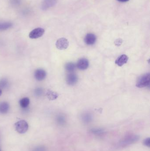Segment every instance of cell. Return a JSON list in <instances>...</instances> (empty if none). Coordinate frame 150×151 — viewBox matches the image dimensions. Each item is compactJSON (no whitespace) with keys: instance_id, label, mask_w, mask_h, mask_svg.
Segmentation results:
<instances>
[{"instance_id":"cell-17","label":"cell","mask_w":150,"mask_h":151,"mask_svg":"<svg viewBox=\"0 0 150 151\" xmlns=\"http://www.w3.org/2000/svg\"><path fill=\"white\" fill-rule=\"evenodd\" d=\"M12 26V24L10 23H0V30H5L9 29Z\"/></svg>"},{"instance_id":"cell-12","label":"cell","mask_w":150,"mask_h":151,"mask_svg":"<svg viewBox=\"0 0 150 151\" xmlns=\"http://www.w3.org/2000/svg\"><path fill=\"white\" fill-rule=\"evenodd\" d=\"M46 95L48 99L50 100H55L59 96V95L57 93L51 90H49L47 91L46 93Z\"/></svg>"},{"instance_id":"cell-18","label":"cell","mask_w":150,"mask_h":151,"mask_svg":"<svg viewBox=\"0 0 150 151\" xmlns=\"http://www.w3.org/2000/svg\"><path fill=\"white\" fill-rule=\"evenodd\" d=\"M9 86V82L5 79H2L0 80V87L2 88H6Z\"/></svg>"},{"instance_id":"cell-13","label":"cell","mask_w":150,"mask_h":151,"mask_svg":"<svg viewBox=\"0 0 150 151\" xmlns=\"http://www.w3.org/2000/svg\"><path fill=\"white\" fill-rule=\"evenodd\" d=\"M30 104V99L27 97H24L20 100V104L21 107L26 109L28 107Z\"/></svg>"},{"instance_id":"cell-20","label":"cell","mask_w":150,"mask_h":151,"mask_svg":"<svg viewBox=\"0 0 150 151\" xmlns=\"http://www.w3.org/2000/svg\"><path fill=\"white\" fill-rule=\"evenodd\" d=\"M32 151H46V148L42 146H39L34 148Z\"/></svg>"},{"instance_id":"cell-24","label":"cell","mask_w":150,"mask_h":151,"mask_svg":"<svg viewBox=\"0 0 150 151\" xmlns=\"http://www.w3.org/2000/svg\"><path fill=\"white\" fill-rule=\"evenodd\" d=\"M116 1L120 2H126L129 1L130 0H116Z\"/></svg>"},{"instance_id":"cell-4","label":"cell","mask_w":150,"mask_h":151,"mask_svg":"<svg viewBox=\"0 0 150 151\" xmlns=\"http://www.w3.org/2000/svg\"><path fill=\"white\" fill-rule=\"evenodd\" d=\"M45 30L42 28H38L34 29L30 33L29 36L32 39H36L42 36L45 33Z\"/></svg>"},{"instance_id":"cell-15","label":"cell","mask_w":150,"mask_h":151,"mask_svg":"<svg viewBox=\"0 0 150 151\" xmlns=\"http://www.w3.org/2000/svg\"><path fill=\"white\" fill-rule=\"evenodd\" d=\"M90 131L91 133L97 136H101L105 134V131L100 128H93Z\"/></svg>"},{"instance_id":"cell-25","label":"cell","mask_w":150,"mask_h":151,"mask_svg":"<svg viewBox=\"0 0 150 151\" xmlns=\"http://www.w3.org/2000/svg\"><path fill=\"white\" fill-rule=\"evenodd\" d=\"M2 94V91L1 89H0V96H1Z\"/></svg>"},{"instance_id":"cell-9","label":"cell","mask_w":150,"mask_h":151,"mask_svg":"<svg viewBox=\"0 0 150 151\" xmlns=\"http://www.w3.org/2000/svg\"><path fill=\"white\" fill-rule=\"evenodd\" d=\"M78 81V76L74 73H70L66 77V82L70 85H74L77 83Z\"/></svg>"},{"instance_id":"cell-16","label":"cell","mask_w":150,"mask_h":151,"mask_svg":"<svg viewBox=\"0 0 150 151\" xmlns=\"http://www.w3.org/2000/svg\"><path fill=\"white\" fill-rule=\"evenodd\" d=\"M82 119L84 123H90L92 120V116L90 114H85L82 117Z\"/></svg>"},{"instance_id":"cell-8","label":"cell","mask_w":150,"mask_h":151,"mask_svg":"<svg viewBox=\"0 0 150 151\" xmlns=\"http://www.w3.org/2000/svg\"><path fill=\"white\" fill-rule=\"evenodd\" d=\"M97 38L95 34L93 33H88L86 35L84 41L87 45H92L95 43Z\"/></svg>"},{"instance_id":"cell-19","label":"cell","mask_w":150,"mask_h":151,"mask_svg":"<svg viewBox=\"0 0 150 151\" xmlns=\"http://www.w3.org/2000/svg\"><path fill=\"white\" fill-rule=\"evenodd\" d=\"M57 122L61 126L64 125L66 123V119L63 116H59L57 118Z\"/></svg>"},{"instance_id":"cell-14","label":"cell","mask_w":150,"mask_h":151,"mask_svg":"<svg viewBox=\"0 0 150 151\" xmlns=\"http://www.w3.org/2000/svg\"><path fill=\"white\" fill-rule=\"evenodd\" d=\"M66 70L67 72H69L70 73L73 72L76 68V66L74 63L72 62H69L66 64L65 66Z\"/></svg>"},{"instance_id":"cell-1","label":"cell","mask_w":150,"mask_h":151,"mask_svg":"<svg viewBox=\"0 0 150 151\" xmlns=\"http://www.w3.org/2000/svg\"><path fill=\"white\" fill-rule=\"evenodd\" d=\"M139 137L137 135L127 136L119 142V145L122 147H125L137 142L139 139Z\"/></svg>"},{"instance_id":"cell-3","label":"cell","mask_w":150,"mask_h":151,"mask_svg":"<svg viewBox=\"0 0 150 151\" xmlns=\"http://www.w3.org/2000/svg\"><path fill=\"white\" fill-rule=\"evenodd\" d=\"M16 130L20 134L25 133L28 129V124L25 120H20L15 124Z\"/></svg>"},{"instance_id":"cell-10","label":"cell","mask_w":150,"mask_h":151,"mask_svg":"<svg viewBox=\"0 0 150 151\" xmlns=\"http://www.w3.org/2000/svg\"><path fill=\"white\" fill-rule=\"evenodd\" d=\"M129 58L127 55L123 54L119 56L115 61V64L118 66H122L128 62Z\"/></svg>"},{"instance_id":"cell-22","label":"cell","mask_w":150,"mask_h":151,"mask_svg":"<svg viewBox=\"0 0 150 151\" xmlns=\"http://www.w3.org/2000/svg\"><path fill=\"white\" fill-rule=\"evenodd\" d=\"M143 144L144 145L148 147H150V138H147L145 139L144 140H143Z\"/></svg>"},{"instance_id":"cell-26","label":"cell","mask_w":150,"mask_h":151,"mask_svg":"<svg viewBox=\"0 0 150 151\" xmlns=\"http://www.w3.org/2000/svg\"><path fill=\"white\" fill-rule=\"evenodd\" d=\"M0 151H1V148H0Z\"/></svg>"},{"instance_id":"cell-23","label":"cell","mask_w":150,"mask_h":151,"mask_svg":"<svg viewBox=\"0 0 150 151\" xmlns=\"http://www.w3.org/2000/svg\"><path fill=\"white\" fill-rule=\"evenodd\" d=\"M122 42V40L119 38V39H117V40H116V41H115V44L116 46H118L121 45Z\"/></svg>"},{"instance_id":"cell-6","label":"cell","mask_w":150,"mask_h":151,"mask_svg":"<svg viewBox=\"0 0 150 151\" xmlns=\"http://www.w3.org/2000/svg\"><path fill=\"white\" fill-rule=\"evenodd\" d=\"M76 66L79 70H86L89 66V61L86 58H81L79 59L77 62Z\"/></svg>"},{"instance_id":"cell-11","label":"cell","mask_w":150,"mask_h":151,"mask_svg":"<svg viewBox=\"0 0 150 151\" xmlns=\"http://www.w3.org/2000/svg\"><path fill=\"white\" fill-rule=\"evenodd\" d=\"M10 106L6 102L0 103V113L2 114H6L9 111Z\"/></svg>"},{"instance_id":"cell-7","label":"cell","mask_w":150,"mask_h":151,"mask_svg":"<svg viewBox=\"0 0 150 151\" xmlns=\"http://www.w3.org/2000/svg\"><path fill=\"white\" fill-rule=\"evenodd\" d=\"M34 76L36 80L42 81L46 77V73L43 69H37L34 72Z\"/></svg>"},{"instance_id":"cell-2","label":"cell","mask_w":150,"mask_h":151,"mask_svg":"<svg viewBox=\"0 0 150 151\" xmlns=\"http://www.w3.org/2000/svg\"><path fill=\"white\" fill-rule=\"evenodd\" d=\"M150 83V74L148 73L139 77L136 83V86L139 88H143L149 86Z\"/></svg>"},{"instance_id":"cell-5","label":"cell","mask_w":150,"mask_h":151,"mask_svg":"<svg viewBox=\"0 0 150 151\" xmlns=\"http://www.w3.org/2000/svg\"><path fill=\"white\" fill-rule=\"evenodd\" d=\"M56 47L60 50L66 49L69 46L68 40L65 38H61L57 40L56 43Z\"/></svg>"},{"instance_id":"cell-21","label":"cell","mask_w":150,"mask_h":151,"mask_svg":"<svg viewBox=\"0 0 150 151\" xmlns=\"http://www.w3.org/2000/svg\"><path fill=\"white\" fill-rule=\"evenodd\" d=\"M42 89L41 88H38L35 90V91H34V93L37 96H41L42 94Z\"/></svg>"}]
</instances>
